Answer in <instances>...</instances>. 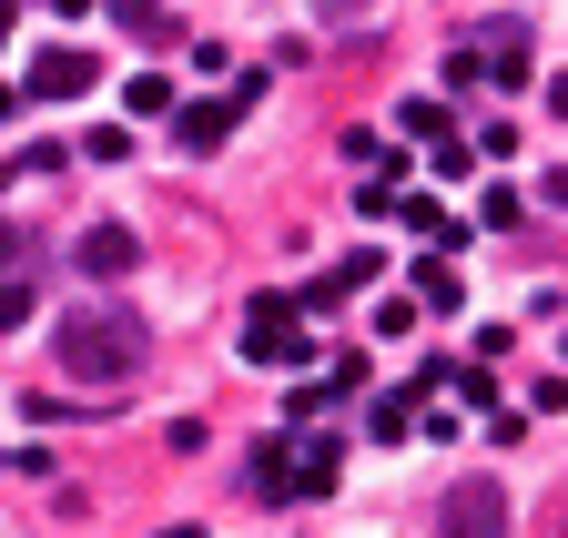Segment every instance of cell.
Instances as JSON below:
<instances>
[{
    "mask_svg": "<svg viewBox=\"0 0 568 538\" xmlns=\"http://www.w3.org/2000/svg\"><path fill=\"white\" fill-rule=\"evenodd\" d=\"M51 356H61L71 386H132L142 356H153V335H142L132 305H71V315L51 325Z\"/></svg>",
    "mask_w": 568,
    "mask_h": 538,
    "instance_id": "6da1fadb",
    "label": "cell"
},
{
    "mask_svg": "<svg viewBox=\"0 0 568 538\" xmlns=\"http://www.w3.org/2000/svg\"><path fill=\"white\" fill-rule=\"evenodd\" d=\"M244 356H254V366H305V356H315V335H305L295 295H254V315H244Z\"/></svg>",
    "mask_w": 568,
    "mask_h": 538,
    "instance_id": "7a4b0ae2",
    "label": "cell"
},
{
    "mask_svg": "<svg viewBox=\"0 0 568 538\" xmlns=\"http://www.w3.org/2000/svg\"><path fill=\"white\" fill-rule=\"evenodd\" d=\"M254 102H264V72H244L224 102H173V143H183V153H213V143H234V122H244Z\"/></svg>",
    "mask_w": 568,
    "mask_h": 538,
    "instance_id": "3957f363",
    "label": "cell"
},
{
    "mask_svg": "<svg viewBox=\"0 0 568 538\" xmlns=\"http://www.w3.org/2000/svg\"><path fill=\"white\" fill-rule=\"evenodd\" d=\"M457 51H467V72H477V82L518 92V82H528V51H538V31H528V21H487V31H477V41H457Z\"/></svg>",
    "mask_w": 568,
    "mask_h": 538,
    "instance_id": "277c9868",
    "label": "cell"
},
{
    "mask_svg": "<svg viewBox=\"0 0 568 538\" xmlns=\"http://www.w3.org/2000/svg\"><path fill=\"white\" fill-rule=\"evenodd\" d=\"M497 528H508V488L497 478H457L447 508H437V538H497Z\"/></svg>",
    "mask_w": 568,
    "mask_h": 538,
    "instance_id": "5b68a950",
    "label": "cell"
},
{
    "mask_svg": "<svg viewBox=\"0 0 568 538\" xmlns=\"http://www.w3.org/2000/svg\"><path fill=\"white\" fill-rule=\"evenodd\" d=\"M92 82H102V61H92V51H41L21 92H31V102H82Z\"/></svg>",
    "mask_w": 568,
    "mask_h": 538,
    "instance_id": "8992f818",
    "label": "cell"
},
{
    "mask_svg": "<svg viewBox=\"0 0 568 538\" xmlns=\"http://www.w3.org/2000/svg\"><path fill=\"white\" fill-rule=\"evenodd\" d=\"M71 264H82L92 285H112V275H132V264H142V234H132V224H92L82 244H71Z\"/></svg>",
    "mask_w": 568,
    "mask_h": 538,
    "instance_id": "52a82bcc",
    "label": "cell"
},
{
    "mask_svg": "<svg viewBox=\"0 0 568 538\" xmlns=\"http://www.w3.org/2000/svg\"><path fill=\"white\" fill-rule=\"evenodd\" d=\"M295 457V498H325L335 478H345V457H335V437H305V447H284Z\"/></svg>",
    "mask_w": 568,
    "mask_h": 538,
    "instance_id": "ba28073f",
    "label": "cell"
},
{
    "mask_svg": "<svg viewBox=\"0 0 568 538\" xmlns=\"http://www.w3.org/2000/svg\"><path fill=\"white\" fill-rule=\"evenodd\" d=\"M254 498H295V457H284V437H264L254 447V478H244Z\"/></svg>",
    "mask_w": 568,
    "mask_h": 538,
    "instance_id": "9c48e42d",
    "label": "cell"
},
{
    "mask_svg": "<svg viewBox=\"0 0 568 538\" xmlns=\"http://www.w3.org/2000/svg\"><path fill=\"white\" fill-rule=\"evenodd\" d=\"M102 11H112L122 31H142V41H163V31H173V11H163V0H102Z\"/></svg>",
    "mask_w": 568,
    "mask_h": 538,
    "instance_id": "30bf717a",
    "label": "cell"
},
{
    "mask_svg": "<svg viewBox=\"0 0 568 538\" xmlns=\"http://www.w3.org/2000/svg\"><path fill=\"white\" fill-rule=\"evenodd\" d=\"M31 264H41V244H31V234H21L11 214H0V285H21V275H31Z\"/></svg>",
    "mask_w": 568,
    "mask_h": 538,
    "instance_id": "8fae6325",
    "label": "cell"
},
{
    "mask_svg": "<svg viewBox=\"0 0 568 538\" xmlns=\"http://www.w3.org/2000/svg\"><path fill=\"white\" fill-rule=\"evenodd\" d=\"M396 224H416V234H437V244H457L467 224L447 214V204H426V193H416V204H396Z\"/></svg>",
    "mask_w": 568,
    "mask_h": 538,
    "instance_id": "7c38bea8",
    "label": "cell"
},
{
    "mask_svg": "<svg viewBox=\"0 0 568 538\" xmlns=\"http://www.w3.org/2000/svg\"><path fill=\"white\" fill-rule=\"evenodd\" d=\"M366 427H376V437H406V427H416V386L376 396V407H366Z\"/></svg>",
    "mask_w": 568,
    "mask_h": 538,
    "instance_id": "4fadbf2b",
    "label": "cell"
},
{
    "mask_svg": "<svg viewBox=\"0 0 568 538\" xmlns=\"http://www.w3.org/2000/svg\"><path fill=\"white\" fill-rule=\"evenodd\" d=\"M396 122H406V132H416V143H457V122H447V102H406V112H396Z\"/></svg>",
    "mask_w": 568,
    "mask_h": 538,
    "instance_id": "5bb4252c",
    "label": "cell"
},
{
    "mask_svg": "<svg viewBox=\"0 0 568 538\" xmlns=\"http://www.w3.org/2000/svg\"><path fill=\"white\" fill-rule=\"evenodd\" d=\"M122 102H132V112H163V122H173V82H163V72H132V82H122Z\"/></svg>",
    "mask_w": 568,
    "mask_h": 538,
    "instance_id": "9a60e30c",
    "label": "cell"
},
{
    "mask_svg": "<svg viewBox=\"0 0 568 538\" xmlns=\"http://www.w3.org/2000/svg\"><path fill=\"white\" fill-rule=\"evenodd\" d=\"M518 214H528V204H518V193H508V183H487V193H477V224H487V234H508Z\"/></svg>",
    "mask_w": 568,
    "mask_h": 538,
    "instance_id": "2e32d148",
    "label": "cell"
},
{
    "mask_svg": "<svg viewBox=\"0 0 568 538\" xmlns=\"http://www.w3.org/2000/svg\"><path fill=\"white\" fill-rule=\"evenodd\" d=\"M416 305H447V315H457L467 295H457V275H447V264H416Z\"/></svg>",
    "mask_w": 568,
    "mask_h": 538,
    "instance_id": "e0dca14e",
    "label": "cell"
},
{
    "mask_svg": "<svg viewBox=\"0 0 568 538\" xmlns=\"http://www.w3.org/2000/svg\"><path fill=\"white\" fill-rule=\"evenodd\" d=\"M82 153H92V163H122V153H132V132H122V122H102V132H82Z\"/></svg>",
    "mask_w": 568,
    "mask_h": 538,
    "instance_id": "ac0fdd59",
    "label": "cell"
},
{
    "mask_svg": "<svg viewBox=\"0 0 568 538\" xmlns=\"http://www.w3.org/2000/svg\"><path fill=\"white\" fill-rule=\"evenodd\" d=\"M426 153H437V173H447V183H467V173H477V143H426Z\"/></svg>",
    "mask_w": 568,
    "mask_h": 538,
    "instance_id": "d6986e66",
    "label": "cell"
},
{
    "mask_svg": "<svg viewBox=\"0 0 568 538\" xmlns=\"http://www.w3.org/2000/svg\"><path fill=\"white\" fill-rule=\"evenodd\" d=\"M21 315H31V275H21V285H0V335H11Z\"/></svg>",
    "mask_w": 568,
    "mask_h": 538,
    "instance_id": "ffe728a7",
    "label": "cell"
},
{
    "mask_svg": "<svg viewBox=\"0 0 568 538\" xmlns=\"http://www.w3.org/2000/svg\"><path fill=\"white\" fill-rule=\"evenodd\" d=\"M538 193H548V204H568V163H558V173H538Z\"/></svg>",
    "mask_w": 568,
    "mask_h": 538,
    "instance_id": "44dd1931",
    "label": "cell"
},
{
    "mask_svg": "<svg viewBox=\"0 0 568 538\" xmlns=\"http://www.w3.org/2000/svg\"><path fill=\"white\" fill-rule=\"evenodd\" d=\"M548 112H558V122H568V72H558V82H548Z\"/></svg>",
    "mask_w": 568,
    "mask_h": 538,
    "instance_id": "7402d4cb",
    "label": "cell"
},
{
    "mask_svg": "<svg viewBox=\"0 0 568 538\" xmlns=\"http://www.w3.org/2000/svg\"><path fill=\"white\" fill-rule=\"evenodd\" d=\"M11 112H21V92H11V82H0V122H11Z\"/></svg>",
    "mask_w": 568,
    "mask_h": 538,
    "instance_id": "603a6c76",
    "label": "cell"
},
{
    "mask_svg": "<svg viewBox=\"0 0 568 538\" xmlns=\"http://www.w3.org/2000/svg\"><path fill=\"white\" fill-rule=\"evenodd\" d=\"M0 41H11V11H0Z\"/></svg>",
    "mask_w": 568,
    "mask_h": 538,
    "instance_id": "cb8c5ba5",
    "label": "cell"
},
{
    "mask_svg": "<svg viewBox=\"0 0 568 538\" xmlns=\"http://www.w3.org/2000/svg\"><path fill=\"white\" fill-rule=\"evenodd\" d=\"M325 11H355V0H325Z\"/></svg>",
    "mask_w": 568,
    "mask_h": 538,
    "instance_id": "d4e9b609",
    "label": "cell"
},
{
    "mask_svg": "<svg viewBox=\"0 0 568 538\" xmlns=\"http://www.w3.org/2000/svg\"><path fill=\"white\" fill-rule=\"evenodd\" d=\"M163 538H193V528H163Z\"/></svg>",
    "mask_w": 568,
    "mask_h": 538,
    "instance_id": "484cf974",
    "label": "cell"
}]
</instances>
